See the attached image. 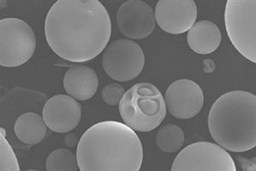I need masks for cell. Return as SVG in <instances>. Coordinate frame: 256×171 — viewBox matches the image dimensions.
<instances>
[{"label":"cell","instance_id":"14","mask_svg":"<svg viewBox=\"0 0 256 171\" xmlns=\"http://www.w3.org/2000/svg\"><path fill=\"white\" fill-rule=\"evenodd\" d=\"M187 41L190 48L196 53H212L220 45V30L211 21H198L188 32Z\"/></svg>","mask_w":256,"mask_h":171},{"label":"cell","instance_id":"3","mask_svg":"<svg viewBox=\"0 0 256 171\" xmlns=\"http://www.w3.org/2000/svg\"><path fill=\"white\" fill-rule=\"evenodd\" d=\"M208 126L212 139L226 150L242 153L256 146V97L246 91L222 95L210 109Z\"/></svg>","mask_w":256,"mask_h":171},{"label":"cell","instance_id":"4","mask_svg":"<svg viewBox=\"0 0 256 171\" xmlns=\"http://www.w3.org/2000/svg\"><path fill=\"white\" fill-rule=\"evenodd\" d=\"M123 122L136 132L158 128L166 115V107L158 88L151 83H138L125 92L119 104Z\"/></svg>","mask_w":256,"mask_h":171},{"label":"cell","instance_id":"2","mask_svg":"<svg viewBox=\"0 0 256 171\" xmlns=\"http://www.w3.org/2000/svg\"><path fill=\"white\" fill-rule=\"evenodd\" d=\"M76 157L82 171H139L144 149L134 129L120 122L104 121L84 132Z\"/></svg>","mask_w":256,"mask_h":171},{"label":"cell","instance_id":"6","mask_svg":"<svg viewBox=\"0 0 256 171\" xmlns=\"http://www.w3.org/2000/svg\"><path fill=\"white\" fill-rule=\"evenodd\" d=\"M0 64L18 67L30 59L36 49V37L28 24L20 19L0 21Z\"/></svg>","mask_w":256,"mask_h":171},{"label":"cell","instance_id":"19","mask_svg":"<svg viewBox=\"0 0 256 171\" xmlns=\"http://www.w3.org/2000/svg\"><path fill=\"white\" fill-rule=\"evenodd\" d=\"M125 89L118 83H110L106 85L102 90V97L104 102L109 106H118L120 104Z\"/></svg>","mask_w":256,"mask_h":171},{"label":"cell","instance_id":"21","mask_svg":"<svg viewBox=\"0 0 256 171\" xmlns=\"http://www.w3.org/2000/svg\"><path fill=\"white\" fill-rule=\"evenodd\" d=\"M76 137L73 135V134L67 135L66 137V139H64V143H66V145L70 146V147H73L76 144Z\"/></svg>","mask_w":256,"mask_h":171},{"label":"cell","instance_id":"11","mask_svg":"<svg viewBox=\"0 0 256 171\" xmlns=\"http://www.w3.org/2000/svg\"><path fill=\"white\" fill-rule=\"evenodd\" d=\"M197 16V6L194 0H160L155 8V18L159 27L172 35L190 31Z\"/></svg>","mask_w":256,"mask_h":171},{"label":"cell","instance_id":"10","mask_svg":"<svg viewBox=\"0 0 256 171\" xmlns=\"http://www.w3.org/2000/svg\"><path fill=\"white\" fill-rule=\"evenodd\" d=\"M164 101L175 118L190 119L197 115L204 105V92L200 85L190 79H180L166 88Z\"/></svg>","mask_w":256,"mask_h":171},{"label":"cell","instance_id":"17","mask_svg":"<svg viewBox=\"0 0 256 171\" xmlns=\"http://www.w3.org/2000/svg\"><path fill=\"white\" fill-rule=\"evenodd\" d=\"M48 171H76L79 169L77 157L66 148H58L53 151L46 161Z\"/></svg>","mask_w":256,"mask_h":171},{"label":"cell","instance_id":"20","mask_svg":"<svg viewBox=\"0 0 256 171\" xmlns=\"http://www.w3.org/2000/svg\"><path fill=\"white\" fill-rule=\"evenodd\" d=\"M204 71L206 73H212L216 69V64L212 60H204Z\"/></svg>","mask_w":256,"mask_h":171},{"label":"cell","instance_id":"13","mask_svg":"<svg viewBox=\"0 0 256 171\" xmlns=\"http://www.w3.org/2000/svg\"><path fill=\"white\" fill-rule=\"evenodd\" d=\"M63 84L68 95L78 101H86L98 92L99 80L92 68L78 66L66 72Z\"/></svg>","mask_w":256,"mask_h":171},{"label":"cell","instance_id":"5","mask_svg":"<svg viewBox=\"0 0 256 171\" xmlns=\"http://www.w3.org/2000/svg\"><path fill=\"white\" fill-rule=\"evenodd\" d=\"M224 22L228 38L236 50L256 63V0H228Z\"/></svg>","mask_w":256,"mask_h":171},{"label":"cell","instance_id":"16","mask_svg":"<svg viewBox=\"0 0 256 171\" xmlns=\"http://www.w3.org/2000/svg\"><path fill=\"white\" fill-rule=\"evenodd\" d=\"M184 140L182 128L174 123L162 126L156 134V145L164 153H172L180 150Z\"/></svg>","mask_w":256,"mask_h":171},{"label":"cell","instance_id":"12","mask_svg":"<svg viewBox=\"0 0 256 171\" xmlns=\"http://www.w3.org/2000/svg\"><path fill=\"white\" fill-rule=\"evenodd\" d=\"M42 116L50 130L58 133H69L79 124L82 106L68 95H56L46 102Z\"/></svg>","mask_w":256,"mask_h":171},{"label":"cell","instance_id":"7","mask_svg":"<svg viewBox=\"0 0 256 171\" xmlns=\"http://www.w3.org/2000/svg\"><path fill=\"white\" fill-rule=\"evenodd\" d=\"M145 56L141 46L135 41L120 39L113 41L104 50L103 69L112 79L129 82L141 74Z\"/></svg>","mask_w":256,"mask_h":171},{"label":"cell","instance_id":"1","mask_svg":"<svg viewBox=\"0 0 256 171\" xmlns=\"http://www.w3.org/2000/svg\"><path fill=\"white\" fill-rule=\"evenodd\" d=\"M44 35L50 49L62 59L89 62L108 46L112 21L98 0H58L47 13Z\"/></svg>","mask_w":256,"mask_h":171},{"label":"cell","instance_id":"8","mask_svg":"<svg viewBox=\"0 0 256 171\" xmlns=\"http://www.w3.org/2000/svg\"><path fill=\"white\" fill-rule=\"evenodd\" d=\"M172 171H236L234 161L216 143L197 142L184 148L172 163Z\"/></svg>","mask_w":256,"mask_h":171},{"label":"cell","instance_id":"18","mask_svg":"<svg viewBox=\"0 0 256 171\" xmlns=\"http://www.w3.org/2000/svg\"><path fill=\"white\" fill-rule=\"evenodd\" d=\"M0 170L2 171H20V168L18 165V160L16 158V153L13 148H11L10 144L6 139V130L1 128L0 134Z\"/></svg>","mask_w":256,"mask_h":171},{"label":"cell","instance_id":"15","mask_svg":"<svg viewBox=\"0 0 256 171\" xmlns=\"http://www.w3.org/2000/svg\"><path fill=\"white\" fill-rule=\"evenodd\" d=\"M14 133L18 140L28 145L40 143L46 135L47 126L43 118L36 112H26L14 123Z\"/></svg>","mask_w":256,"mask_h":171},{"label":"cell","instance_id":"9","mask_svg":"<svg viewBox=\"0 0 256 171\" xmlns=\"http://www.w3.org/2000/svg\"><path fill=\"white\" fill-rule=\"evenodd\" d=\"M116 24L123 36L141 40L152 33L156 25L155 12L148 4L142 0L126 1L118 9Z\"/></svg>","mask_w":256,"mask_h":171}]
</instances>
